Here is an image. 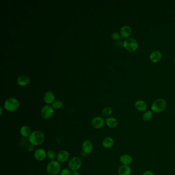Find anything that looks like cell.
<instances>
[{"instance_id":"cell-15","label":"cell","mask_w":175,"mask_h":175,"mask_svg":"<svg viewBox=\"0 0 175 175\" xmlns=\"http://www.w3.org/2000/svg\"><path fill=\"white\" fill-rule=\"evenodd\" d=\"M118 175H131V169L128 165H122L119 167L118 170Z\"/></svg>"},{"instance_id":"cell-3","label":"cell","mask_w":175,"mask_h":175,"mask_svg":"<svg viewBox=\"0 0 175 175\" xmlns=\"http://www.w3.org/2000/svg\"><path fill=\"white\" fill-rule=\"evenodd\" d=\"M19 106L20 103L18 100L13 97L8 98L5 101L4 105V109L10 112H13L18 110Z\"/></svg>"},{"instance_id":"cell-5","label":"cell","mask_w":175,"mask_h":175,"mask_svg":"<svg viewBox=\"0 0 175 175\" xmlns=\"http://www.w3.org/2000/svg\"><path fill=\"white\" fill-rule=\"evenodd\" d=\"M123 47L129 52H134L138 48V43L135 39L129 37L123 42Z\"/></svg>"},{"instance_id":"cell-28","label":"cell","mask_w":175,"mask_h":175,"mask_svg":"<svg viewBox=\"0 0 175 175\" xmlns=\"http://www.w3.org/2000/svg\"><path fill=\"white\" fill-rule=\"evenodd\" d=\"M142 175H155V174L152 171L147 170V171H145L144 173H143Z\"/></svg>"},{"instance_id":"cell-8","label":"cell","mask_w":175,"mask_h":175,"mask_svg":"<svg viewBox=\"0 0 175 175\" xmlns=\"http://www.w3.org/2000/svg\"><path fill=\"white\" fill-rule=\"evenodd\" d=\"M105 123V120L104 118L101 116H96L91 121V125L95 129H99L101 128Z\"/></svg>"},{"instance_id":"cell-18","label":"cell","mask_w":175,"mask_h":175,"mask_svg":"<svg viewBox=\"0 0 175 175\" xmlns=\"http://www.w3.org/2000/svg\"><path fill=\"white\" fill-rule=\"evenodd\" d=\"M30 82V78L26 75H22L19 76L17 80V83L20 86H25L29 84Z\"/></svg>"},{"instance_id":"cell-22","label":"cell","mask_w":175,"mask_h":175,"mask_svg":"<svg viewBox=\"0 0 175 175\" xmlns=\"http://www.w3.org/2000/svg\"><path fill=\"white\" fill-rule=\"evenodd\" d=\"M153 116V112L152 111H145L142 115V119L145 122H148L151 120Z\"/></svg>"},{"instance_id":"cell-7","label":"cell","mask_w":175,"mask_h":175,"mask_svg":"<svg viewBox=\"0 0 175 175\" xmlns=\"http://www.w3.org/2000/svg\"><path fill=\"white\" fill-rule=\"evenodd\" d=\"M54 113V109L49 105H46L42 107L41 115L44 119H49L52 117Z\"/></svg>"},{"instance_id":"cell-30","label":"cell","mask_w":175,"mask_h":175,"mask_svg":"<svg viewBox=\"0 0 175 175\" xmlns=\"http://www.w3.org/2000/svg\"><path fill=\"white\" fill-rule=\"evenodd\" d=\"M71 175H80V173L78 171H72V174Z\"/></svg>"},{"instance_id":"cell-24","label":"cell","mask_w":175,"mask_h":175,"mask_svg":"<svg viewBox=\"0 0 175 175\" xmlns=\"http://www.w3.org/2000/svg\"><path fill=\"white\" fill-rule=\"evenodd\" d=\"M47 158L52 161L55 160V159L57 158L56 153L54 150H49L47 152Z\"/></svg>"},{"instance_id":"cell-12","label":"cell","mask_w":175,"mask_h":175,"mask_svg":"<svg viewBox=\"0 0 175 175\" xmlns=\"http://www.w3.org/2000/svg\"><path fill=\"white\" fill-rule=\"evenodd\" d=\"M131 32H132V30L131 27L128 25L123 26L121 27L120 31V34L121 35V37L125 39L129 38V37L131 35Z\"/></svg>"},{"instance_id":"cell-31","label":"cell","mask_w":175,"mask_h":175,"mask_svg":"<svg viewBox=\"0 0 175 175\" xmlns=\"http://www.w3.org/2000/svg\"><path fill=\"white\" fill-rule=\"evenodd\" d=\"M0 110H1V114H0V115H2L3 114V109L2 107H0Z\"/></svg>"},{"instance_id":"cell-14","label":"cell","mask_w":175,"mask_h":175,"mask_svg":"<svg viewBox=\"0 0 175 175\" xmlns=\"http://www.w3.org/2000/svg\"><path fill=\"white\" fill-rule=\"evenodd\" d=\"M162 57V54L161 52L159 50H155L150 54V59L152 63H156L161 60Z\"/></svg>"},{"instance_id":"cell-2","label":"cell","mask_w":175,"mask_h":175,"mask_svg":"<svg viewBox=\"0 0 175 175\" xmlns=\"http://www.w3.org/2000/svg\"><path fill=\"white\" fill-rule=\"evenodd\" d=\"M167 107V101L162 98L154 101L151 106V111L153 113H160L164 111Z\"/></svg>"},{"instance_id":"cell-6","label":"cell","mask_w":175,"mask_h":175,"mask_svg":"<svg viewBox=\"0 0 175 175\" xmlns=\"http://www.w3.org/2000/svg\"><path fill=\"white\" fill-rule=\"evenodd\" d=\"M68 166L72 171H78L81 167V160L77 157H73L69 161Z\"/></svg>"},{"instance_id":"cell-29","label":"cell","mask_w":175,"mask_h":175,"mask_svg":"<svg viewBox=\"0 0 175 175\" xmlns=\"http://www.w3.org/2000/svg\"><path fill=\"white\" fill-rule=\"evenodd\" d=\"M116 45L118 47H122V46H123V42H121V41H117Z\"/></svg>"},{"instance_id":"cell-17","label":"cell","mask_w":175,"mask_h":175,"mask_svg":"<svg viewBox=\"0 0 175 175\" xmlns=\"http://www.w3.org/2000/svg\"><path fill=\"white\" fill-rule=\"evenodd\" d=\"M55 96L53 92L47 91L44 94V101L47 105L52 104L54 102Z\"/></svg>"},{"instance_id":"cell-21","label":"cell","mask_w":175,"mask_h":175,"mask_svg":"<svg viewBox=\"0 0 175 175\" xmlns=\"http://www.w3.org/2000/svg\"><path fill=\"white\" fill-rule=\"evenodd\" d=\"M31 128L27 125H24L21 127L20 129V133L23 137H29V135H31Z\"/></svg>"},{"instance_id":"cell-10","label":"cell","mask_w":175,"mask_h":175,"mask_svg":"<svg viewBox=\"0 0 175 175\" xmlns=\"http://www.w3.org/2000/svg\"><path fill=\"white\" fill-rule=\"evenodd\" d=\"M34 157L37 160L42 161L47 157V152L43 148H38L35 152Z\"/></svg>"},{"instance_id":"cell-13","label":"cell","mask_w":175,"mask_h":175,"mask_svg":"<svg viewBox=\"0 0 175 175\" xmlns=\"http://www.w3.org/2000/svg\"><path fill=\"white\" fill-rule=\"evenodd\" d=\"M119 160L122 164L129 166L133 162V159L130 155L125 154L121 155Z\"/></svg>"},{"instance_id":"cell-11","label":"cell","mask_w":175,"mask_h":175,"mask_svg":"<svg viewBox=\"0 0 175 175\" xmlns=\"http://www.w3.org/2000/svg\"><path fill=\"white\" fill-rule=\"evenodd\" d=\"M69 158V152L66 150H61L57 155V161L60 163L66 162Z\"/></svg>"},{"instance_id":"cell-1","label":"cell","mask_w":175,"mask_h":175,"mask_svg":"<svg viewBox=\"0 0 175 175\" xmlns=\"http://www.w3.org/2000/svg\"><path fill=\"white\" fill-rule=\"evenodd\" d=\"M45 135L41 131H35L32 132L28 137L30 144L33 146H39L44 142Z\"/></svg>"},{"instance_id":"cell-23","label":"cell","mask_w":175,"mask_h":175,"mask_svg":"<svg viewBox=\"0 0 175 175\" xmlns=\"http://www.w3.org/2000/svg\"><path fill=\"white\" fill-rule=\"evenodd\" d=\"M113 113V109L111 107H106L102 111V115L104 117H109Z\"/></svg>"},{"instance_id":"cell-16","label":"cell","mask_w":175,"mask_h":175,"mask_svg":"<svg viewBox=\"0 0 175 175\" xmlns=\"http://www.w3.org/2000/svg\"><path fill=\"white\" fill-rule=\"evenodd\" d=\"M135 107L136 110L140 112H143L146 110L147 105L146 102L143 100H138L135 103Z\"/></svg>"},{"instance_id":"cell-32","label":"cell","mask_w":175,"mask_h":175,"mask_svg":"<svg viewBox=\"0 0 175 175\" xmlns=\"http://www.w3.org/2000/svg\"><path fill=\"white\" fill-rule=\"evenodd\" d=\"M174 63H175V60H174Z\"/></svg>"},{"instance_id":"cell-27","label":"cell","mask_w":175,"mask_h":175,"mask_svg":"<svg viewBox=\"0 0 175 175\" xmlns=\"http://www.w3.org/2000/svg\"><path fill=\"white\" fill-rule=\"evenodd\" d=\"M121 37L120 34L118 32H114L111 34V38L114 40L119 41Z\"/></svg>"},{"instance_id":"cell-26","label":"cell","mask_w":175,"mask_h":175,"mask_svg":"<svg viewBox=\"0 0 175 175\" xmlns=\"http://www.w3.org/2000/svg\"><path fill=\"white\" fill-rule=\"evenodd\" d=\"M72 171L69 169H61L60 175H71Z\"/></svg>"},{"instance_id":"cell-19","label":"cell","mask_w":175,"mask_h":175,"mask_svg":"<svg viewBox=\"0 0 175 175\" xmlns=\"http://www.w3.org/2000/svg\"><path fill=\"white\" fill-rule=\"evenodd\" d=\"M105 124L109 128H114L118 126V121L115 117H108L105 120Z\"/></svg>"},{"instance_id":"cell-9","label":"cell","mask_w":175,"mask_h":175,"mask_svg":"<svg viewBox=\"0 0 175 175\" xmlns=\"http://www.w3.org/2000/svg\"><path fill=\"white\" fill-rule=\"evenodd\" d=\"M82 148L84 154H89L93 150V148H94L93 144L90 140H86L82 143Z\"/></svg>"},{"instance_id":"cell-25","label":"cell","mask_w":175,"mask_h":175,"mask_svg":"<svg viewBox=\"0 0 175 175\" xmlns=\"http://www.w3.org/2000/svg\"><path fill=\"white\" fill-rule=\"evenodd\" d=\"M63 103L62 101L61 100H56L54 101L52 104V107L53 109H61L63 107Z\"/></svg>"},{"instance_id":"cell-20","label":"cell","mask_w":175,"mask_h":175,"mask_svg":"<svg viewBox=\"0 0 175 175\" xmlns=\"http://www.w3.org/2000/svg\"><path fill=\"white\" fill-rule=\"evenodd\" d=\"M114 140L111 137H107L102 141V145L104 148L109 149L113 147L114 145Z\"/></svg>"},{"instance_id":"cell-4","label":"cell","mask_w":175,"mask_h":175,"mask_svg":"<svg viewBox=\"0 0 175 175\" xmlns=\"http://www.w3.org/2000/svg\"><path fill=\"white\" fill-rule=\"evenodd\" d=\"M47 172L50 175H56L60 174L61 171L60 163L58 161H52L46 167Z\"/></svg>"}]
</instances>
